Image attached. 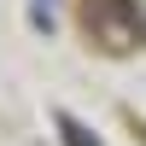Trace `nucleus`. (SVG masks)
Wrapping results in <instances>:
<instances>
[{"label": "nucleus", "mask_w": 146, "mask_h": 146, "mask_svg": "<svg viewBox=\"0 0 146 146\" xmlns=\"http://www.w3.org/2000/svg\"><path fill=\"white\" fill-rule=\"evenodd\" d=\"M82 6H100V12H82V29H88V41L100 47L105 23H117V53H135V47H146V12L135 6V0H82Z\"/></svg>", "instance_id": "1"}, {"label": "nucleus", "mask_w": 146, "mask_h": 146, "mask_svg": "<svg viewBox=\"0 0 146 146\" xmlns=\"http://www.w3.org/2000/svg\"><path fill=\"white\" fill-rule=\"evenodd\" d=\"M58 135H64V146H105V140L94 135L88 123H76V117H70V111H58Z\"/></svg>", "instance_id": "2"}]
</instances>
